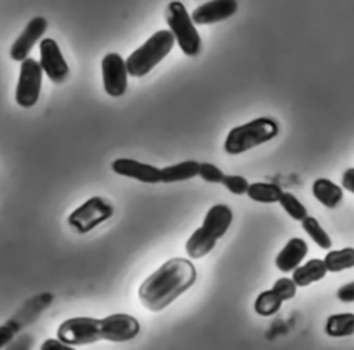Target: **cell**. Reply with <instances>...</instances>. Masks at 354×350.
Listing matches in <instances>:
<instances>
[{
	"label": "cell",
	"mask_w": 354,
	"mask_h": 350,
	"mask_svg": "<svg viewBox=\"0 0 354 350\" xmlns=\"http://www.w3.org/2000/svg\"><path fill=\"white\" fill-rule=\"evenodd\" d=\"M43 80V71L39 61L26 58L21 62L19 77L15 89V101L22 108L33 107L40 95Z\"/></svg>",
	"instance_id": "cell-7"
},
{
	"label": "cell",
	"mask_w": 354,
	"mask_h": 350,
	"mask_svg": "<svg viewBox=\"0 0 354 350\" xmlns=\"http://www.w3.org/2000/svg\"><path fill=\"white\" fill-rule=\"evenodd\" d=\"M283 191L272 183H252L249 184V188L246 191V195L254 201V202H261V203H272L278 202L279 198L282 196Z\"/></svg>",
	"instance_id": "cell-20"
},
{
	"label": "cell",
	"mask_w": 354,
	"mask_h": 350,
	"mask_svg": "<svg viewBox=\"0 0 354 350\" xmlns=\"http://www.w3.org/2000/svg\"><path fill=\"white\" fill-rule=\"evenodd\" d=\"M324 264L326 271L330 273H340L354 267V248H343L328 252L324 257Z\"/></svg>",
	"instance_id": "cell-21"
},
{
	"label": "cell",
	"mask_w": 354,
	"mask_h": 350,
	"mask_svg": "<svg viewBox=\"0 0 354 350\" xmlns=\"http://www.w3.org/2000/svg\"><path fill=\"white\" fill-rule=\"evenodd\" d=\"M112 170L119 176L130 177L141 183L155 184L160 181V169L148 163L138 162L136 159H129V158L115 159L112 162Z\"/></svg>",
	"instance_id": "cell-12"
},
{
	"label": "cell",
	"mask_w": 354,
	"mask_h": 350,
	"mask_svg": "<svg viewBox=\"0 0 354 350\" xmlns=\"http://www.w3.org/2000/svg\"><path fill=\"white\" fill-rule=\"evenodd\" d=\"M196 281L191 260L173 257L153 271L138 288V299L149 311H160L171 304Z\"/></svg>",
	"instance_id": "cell-1"
},
{
	"label": "cell",
	"mask_w": 354,
	"mask_h": 350,
	"mask_svg": "<svg viewBox=\"0 0 354 350\" xmlns=\"http://www.w3.org/2000/svg\"><path fill=\"white\" fill-rule=\"evenodd\" d=\"M221 184L234 195H242V194H246L248 188H249V183L245 177L242 176H235V174H231V176H224Z\"/></svg>",
	"instance_id": "cell-25"
},
{
	"label": "cell",
	"mask_w": 354,
	"mask_h": 350,
	"mask_svg": "<svg viewBox=\"0 0 354 350\" xmlns=\"http://www.w3.org/2000/svg\"><path fill=\"white\" fill-rule=\"evenodd\" d=\"M113 214V205L102 196H93L68 216V224L79 234H86Z\"/></svg>",
	"instance_id": "cell-6"
},
{
	"label": "cell",
	"mask_w": 354,
	"mask_h": 350,
	"mask_svg": "<svg viewBox=\"0 0 354 350\" xmlns=\"http://www.w3.org/2000/svg\"><path fill=\"white\" fill-rule=\"evenodd\" d=\"M104 90L111 97H120L127 89L126 61L118 53H108L101 61Z\"/></svg>",
	"instance_id": "cell-8"
},
{
	"label": "cell",
	"mask_w": 354,
	"mask_h": 350,
	"mask_svg": "<svg viewBox=\"0 0 354 350\" xmlns=\"http://www.w3.org/2000/svg\"><path fill=\"white\" fill-rule=\"evenodd\" d=\"M165 19L183 53L189 57L198 55L202 40L185 6L181 1H170L165 11Z\"/></svg>",
	"instance_id": "cell-4"
},
{
	"label": "cell",
	"mask_w": 354,
	"mask_h": 350,
	"mask_svg": "<svg viewBox=\"0 0 354 350\" xmlns=\"http://www.w3.org/2000/svg\"><path fill=\"white\" fill-rule=\"evenodd\" d=\"M47 29V21L44 17H35L33 19H30L28 22V25L25 26L24 32L17 37V40L12 43L11 50H10V57L14 61H25L30 53V50L33 48V46L36 44V42L39 39H41V36L44 35Z\"/></svg>",
	"instance_id": "cell-10"
},
{
	"label": "cell",
	"mask_w": 354,
	"mask_h": 350,
	"mask_svg": "<svg viewBox=\"0 0 354 350\" xmlns=\"http://www.w3.org/2000/svg\"><path fill=\"white\" fill-rule=\"evenodd\" d=\"M232 217H234V214L228 205H224V203L213 205L206 212V216L203 219L201 228L207 237L217 241L230 228V225L232 223Z\"/></svg>",
	"instance_id": "cell-13"
},
{
	"label": "cell",
	"mask_w": 354,
	"mask_h": 350,
	"mask_svg": "<svg viewBox=\"0 0 354 350\" xmlns=\"http://www.w3.org/2000/svg\"><path fill=\"white\" fill-rule=\"evenodd\" d=\"M292 273H293L292 281L295 282L296 286H307L313 282L322 279L326 274V267L324 264V260L311 259L303 266H299Z\"/></svg>",
	"instance_id": "cell-16"
},
{
	"label": "cell",
	"mask_w": 354,
	"mask_h": 350,
	"mask_svg": "<svg viewBox=\"0 0 354 350\" xmlns=\"http://www.w3.org/2000/svg\"><path fill=\"white\" fill-rule=\"evenodd\" d=\"M325 332L332 338H343L354 333V314L340 313L332 314L326 320Z\"/></svg>",
	"instance_id": "cell-18"
},
{
	"label": "cell",
	"mask_w": 354,
	"mask_h": 350,
	"mask_svg": "<svg viewBox=\"0 0 354 350\" xmlns=\"http://www.w3.org/2000/svg\"><path fill=\"white\" fill-rule=\"evenodd\" d=\"M279 131L277 122L271 118H257L230 130L224 141V151L230 155L246 152L257 145L272 140Z\"/></svg>",
	"instance_id": "cell-3"
},
{
	"label": "cell",
	"mask_w": 354,
	"mask_h": 350,
	"mask_svg": "<svg viewBox=\"0 0 354 350\" xmlns=\"http://www.w3.org/2000/svg\"><path fill=\"white\" fill-rule=\"evenodd\" d=\"M40 350H76V349H73L69 344H65L58 339H47L41 343Z\"/></svg>",
	"instance_id": "cell-30"
},
{
	"label": "cell",
	"mask_w": 354,
	"mask_h": 350,
	"mask_svg": "<svg viewBox=\"0 0 354 350\" xmlns=\"http://www.w3.org/2000/svg\"><path fill=\"white\" fill-rule=\"evenodd\" d=\"M216 242L217 241L209 238L199 227L189 235L185 243V252L191 259H201L214 248Z\"/></svg>",
	"instance_id": "cell-19"
},
{
	"label": "cell",
	"mask_w": 354,
	"mask_h": 350,
	"mask_svg": "<svg viewBox=\"0 0 354 350\" xmlns=\"http://www.w3.org/2000/svg\"><path fill=\"white\" fill-rule=\"evenodd\" d=\"M238 10V3L234 0H212L198 6L191 19L196 25H210L232 17Z\"/></svg>",
	"instance_id": "cell-11"
},
{
	"label": "cell",
	"mask_w": 354,
	"mask_h": 350,
	"mask_svg": "<svg viewBox=\"0 0 354 350\" xmlns=\"http://www.w3.org/2000/svg\"><path fill=\"white\" fill-rule=\"evenodd\" d=\"M308 252V246L301 238H290L285 246L279 250L275 257V266L278 270L283 273H290L296 270L301 260L306 257Z\"/></svg>",
	"instance_id": "cell-14"
},
{
	"label": "cell",
	"mask_w": 354,
	"mask_h": 350,
	"mask_svg": "<svg viewBox=\"0 0 354 350\" xmlns=\"http://www.w3.org/2000/svg\"><path fill=\"white\" fill-rule=\"evenodd\" d=\"M342 185L351 194H354V167H348L344 170L342 176Z\"/></svg>",
	"instance_id": "cell-31"
},
{
	"label": "cell",
	"mask_w": 354,
	"mask_h": 350,
	"mask_svg": "<svg viewBox=\"0 0 354 350\" xmlns=\"http://www.w3.org/2000/svg\"><path fill=\"white\" fill-rule=\"evenodd\" d=\"M57 339L69 346H82L104 340V321L102 318L91 317L68 318L58 326Z\"/></svg>",
	"instance_id": "cell-5"
},
{
	"label": "cell",
	"mask_w": 354,
	"mask_h": 350,
	"mask_svg": "<svg viewBox=\"0 0 354 350\" xmlns=\"http://www.w3.org/2000/svg\"><path fill=\"white\" fill-rule=\"evenodd\" d=\"M17 329H18V325L14 321H10L0 326V347L7 344L8 342H11Z\"/></svg>",
	"instance_id": "cell-28"
},
{
	"label": "cell",
	"mask_w": 354,
	"mask_h": 350,
	"mask_svg": "<svg viewBox=\"0 0 354 350\" xmlns=\"http://www.w3.org/2000/svg\"><path fill=\"white\" fill-rule=\"evenodd\" d=\"M41 71L53 83H62L69 75V66L57 44L51 37H44L40 42V61Z\"/></svg>",
	"instance_id": "cell-9"
},
{
	"label": "cell",
	"mask_w": 354,
	"mask_h": 350,
	"mask_svg": "<svg viewBox=\"0 0 354 350\" xmlns=\"http://www.w3.org/2000/svg\"><path fill=\"white\" fill-rule=\"evenodd\" d=\"M337 299L340 302H344V303H351L354 302V281L348 282V284H344L343 286H340L337 289V293H336Z\"/></svg>",
	"instance_id": "cell-29"
},
{
	"label": "cell",
	"mask_w": 354,
	"mask_h": 350,
	"mask_svg": "<svg viewBox=\"0 0 354 350\" xmlns=\"http://www.w3.org/2000/svg\"><path fill=\"white\" fill-rule=\"evenodd\" d=\"M173 46L174 37L170 30L162 29L155 32L124 59L127 73L134 77L145 76L171 51Z\"/></svg>",
	"instance_id": "cell-2"
},
{
	"label": "cell",
	"mask_w": 354,
	"mask_h": 350,
	"mask_svg": "<svg viewBox=\"0 0 354 350\" xmlns=\"http://www.w3.org/2000/svg\"><path fill=\"white\" fill-rule=\"evenodd\" d=\"M313 195L325 208L333 209L343 199V190L328 178H317L313 183Z\"/></svg>",
	"instance_id": "cell-15"
},
{
	"label": "cell",
	"mask_w": 354,
	"mask_h": 350,
	"mask_svg": "<svg viewBox=\"0 0 354 350\" xmlns=\"http://www.w3.org/2000/svg\"><path fill=\"white\" fill-rule=\"evenodd\" d=\"M198 176H201L207 183H221L225 174L216 165L203 162V163H199Z\"/></svg>",
	"instance_id": "cell-27"
},
{
	"label": "cell",
	"mask_w": 354,
	"mask_h": 350,
	"mask_svg": "<svg viewBox=\"0 0 354 350\" xmlns=\"http://www.w3.org/2000/svg\"><path fill=\"white\" fill-rule=\"evenodd\" d=\"M271 289L278 295V297L282 302L289 300V299L295 297V295H296V285L292 281V278H279V279H277Z\"/></svg>",
	"instance_id": "cell-26"
},
{
	"label": "cell",
	"mask_w": 354,
	"mask_h": 350,
	"mask_svg": "<svg viewBox=\"0 0 354 350\" xmlns=\"http://www.w3.org/2000/svg\"><path fill=\"white\" fill-rule=\"evenodd\" d=\"M301 227L303 230L307 232V235L321 248V249H329L332 246V241L329 238V235L326 234V231L321 227V224L318 223V220L313 216H307L303 221H301Z\"/></svg>",
	"instance_id": "cell-23"
},
{
	"label": "cell",
	"mask_w": 354,
	"mask_h": 350,
	"mask_svg": "<svg viewBox=\"0 0 354 350\" xmlns=\"http://www.w3.org/2000/svg\"><path fill=\"white\" fill-rule=\"evenodd\" d=\"M199 173V163L196 160H184L171 166L160 169V181L162 183H177L189 180Z\"/></svg>",
	"instance_id": "cell-17"
},
{
	"label": "cell",
	"mask_w": 354,
	"mask_h": 350,
	"mask_svg": "<svg viewBox=\"0 0 354 350\" xmlns=\"http://www.w3.org/2000/svg\"><path fill=\"white\" fill-rule=\"evenodd\" d=\"M281 304H282V300L278 297V295L272 289H268V291L261 292L256 297L254 311L259 315L268 317V315L275 314L281 308Z\"/></svg>",
	"instance_id": "cell-22"
},
{
	"label": "cell",
	"mask_w": 354,
	"mask_h": 350,
	"mask_svg": "<svg viewBox=\"0 0 354 350\" xmlns=\"http://www.w3.org/2000/svg\"><path fill=\"white\" fill-rule=\"evenodd\" d=\"M278 202L293 220L303 221L308 216L306 206L290 192H283Z\"/></svg>",
	"instance_id": "cell-24"
}]
</instances>
